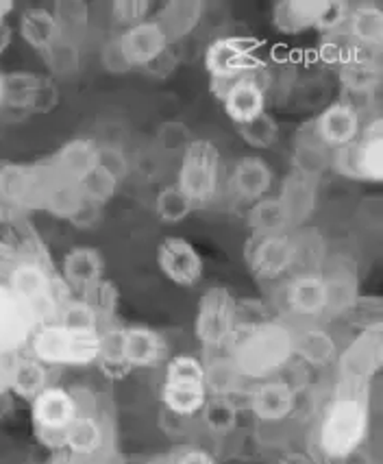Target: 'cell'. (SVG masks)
<instances>
[{"label":"cell","instance_id":"17","mask_svg":"<svg viewBox=\"0 0 383 464\" xmlns=\"http://www.w3.org/2000/svg\"><path fill=\"white\" fill-rule=\"evenodd\" d=\"M159 271L170 284L194 288L201 284L205 264L201 253L183 236H166L158 246Z\"/></svg>","mask_w":383,"mask_h":464},{"label":"cell","instance_id":"7","mask_svg":"<svg viewBox=\"0 0 383 464\" xmlns=\"http://www.w3.org/2000/svg\"><path fill=\"white\" fill-rule=\"evenodd\" d=\"M161 401L175 417L190 419L203 412L209 401L205 362L190 353L168 358L161 384Z\"/></svg>","mask_w":383,"mask_h":464},{"label":"cell","instance_id":"16","mask_svg":"<svg viewBox=\"0 0 383 464\" xmlns=\"http://www.w3.org/2000/svg\"><path fill=\"white\" fill-rule=\"evenodd\" d=\"M361 127H364L361 111L358 110V105L349 99L336 101L331 102V105H327L314 121H310L305 125L307 131H310L327 150H331V153L353 144L355 140L359 138Z\"/></svg>","mask_w":383,"mask_h":464},{"label":"cell","instance_id":"33","mask_svg":"<svg viewBox=\"0 0 383 464\" xmlns=\"http://www.w3.org/2000/svg\"><path fill=\"white\" fill-rule=\"evenodd\" d=\"M338 344L327 329L318 323H305V327H294V355L303 358L314 366H327L336 362Z\"/></svg>","mask_w":383,"mask_h":464},{"label":"cell","instance_id":"36","mask_svg":"<svg viewBox=\"0 0 383 464\" xmlns=\"http://www.w3.org/2000/svg\"><path fill=\"white\" fill-rule=\"evenodd\" d=\"M48 386H51L48 384V366L35 360L34 355H20L18 364H15L12 392L26 401H34Z\"/></svg>","mask_w":383,"mask_h":464},{"label":"cell","instance_id":"51","mask_svg":"<svg viewBox=\"0 0 383 464\" xmlns=\"http://www.w3.org/2000/svg\"><path fill=\"white\" fill-rule=\"evenodd\" d=\"M192 140L194 138L190 136V131H187V127L179 121L166 122V125L159 129V142L166 150H181L183 153V149H186Z\"/></svg>","mask_w":383,"mask_h":464},{"label":"cell","instance_id":"44","mask_svg":"<svg viewBox=\"0 0 383 464\" xmlns=\"http://www.w3.org/2000/svg\"><path fill=\"white\" fill-rule=\"evenodd\" d=\"M79 188L88 201L101 205L102 208V205H107L113 197H116L118 188H120V181H118L110 170H105L99 164V169L91 172L88 179L81 181Z\"/></svg>","mask_w":383,"mask_h":464},{"label":"cell","instance_id":"10","mask_svg":"<svg viewBox=\"0 0 383 464\" xmlns=\"http://www.w3.org/2000/svg\"><path fill=\"white\" fill-rule=\"evenodd\" d=\"M260 42L244 35L215 37L205 48L203 66L215 88H225L231 81L260 72Z\"/></svg>","mask_w":383,"mask_h":464},{"label":"cell","instance_id":"60","mask_svg":"<svg viewBox=\"0 0 383 464\" xmlns=\"http://www.w3.org/2000/svg\"><path fill=\"white\" fill-rule=\"evenodd\" d=\"M0 107H5V72H0Z\"/></svg>","mask_w":383,"mask_h":464},{"label":"cell","instance_id":"13","mask_svg":"<svg viewBox=\"0 0 383 464\" xmlns=\"http://www.w3.org/2000/svg\"><path fill=\"white\" fill-rule=\"evenodd\" d=\"M338 382L370 386L383 366V323L359 329L338 353Z\"/></svg>","mask_w":383,"mask_h":464},{"label":"cell","instance_id":"62","mask_svg":"<svg viewBox=\"0 0 383 464\" xmlns=\"http://www.w3.org/2000/svg\"><path fill=\"white\" fill-rule=\"evenodd\" d=\"M0 166H3V164H0Z\"/></svg>","mask_w":383,"mask_h":464},{"label":"cell","instance_id":"34","mask_svg":"<svg viewBox=\"0 0 383 464\" xmlns=\"http://www.w3.org/2000/svg\"><path fill=\"white\" fill-rule=\"evenodd\" d=\"M20 37L29 44L34 51L46 53L55 42L62 37L55 15L46 7H29L20 15Z\"/></svg>","mask_w":383,"mask_h":464},{"label":"cell","instance_id":"32","mask_svg":"<svg viewBox=\"0 0 383 464\" xmlns=\"http://www.w3.org/2000/svg\"><path fill=\"white\" fill-rule=\"evenodd\" d=\"M322 275H325L329 288V318L347 314L359 299L355 268L347 262H331Z\"/></svg>","mask_w":383,"mask_h":464},{"label":"cell","instance_id":"23","mask_svg":"<svg viewBox=\"0 0 383 464\" xmlns=\"http://www.w3.org/2000/svg\"><path fill=\"white\" fill-rule=\"evenodd\" d=\"M118 40H120L133 68H153L155 63L166 57L170 46L168 37L161 31L159 23L153 15L144 20L142 24L120 31Z\"/></svg>","mask_w":383,"mask_h":464},{"label":"cell","instance_id":"41","mask_svg":"<svg viewBox=\"0 0 383 464\" xmlns=\"http://www.w3.org/2000/svg\"><path fill=\"white\" fill-rule=\"evenodd\" d=\"M53 15H55L59 29L66 37H72L77 40V35L83 29H88L90 20H91V12L85 3L81 0H59V3L53 5Z\"/></svg>","mask_w":383,"mask_h":464},{"label":"cell","instance_id":"30","mask_svg":"<svg viewBox=\"0 0 383 464\" xmlns=\"http://www.w3.org/2000/svg\"><path fill=\"white\" fill-rule=\"evenodd\" d=\"M322 0H283L273 5V26L283 35H301L314 31Z\"/></svg>","mask_w":383,"mask_h":464},{"label":"cell","instance_id":"35","mask_svg":"<svg viewBox=\"0 0 383 464\" xmlns=\"http://www.w3.org/2000/svg\"><path fill=\"white\" fill-rule=\"evenodd\" d=\"M246 223L251 227V236H277L288 234L290 227L277 197H266L248 208Z\"/></svg>","mask_w":383,"mask_h":464},{"label":"cell","instance_id":"58","mask_svg":"<svg viewBox=\"0 0 383 464\" xmlns=\"http://www.w3.org/2000/svg\"><path fill=\"white\" fill-rule=\"evenodd\" d=\"M15 12V5L12 0H0V23H7V18Z\"/></svg>","mask_w":383,"mask_h":464},{"label":"cell","instance_id":"8","mask_svg":"<svg viewBox=\"0 0 383 464\" xmlns=\"http://www.w3.org/2000/svg\"><path fill=\"white\" fill-rule=\"evenodd\" d=\"M223 181V158L212 140L194 138L181 153L175 186L194 208L209 205L218 197Z\"/></svg>","mask_w":383,"mask_h":464},{"label":"cell","instance_id":"9","mask_svg":"<svg viewBox=\"0 0 383 464\" xmlns=\"http://www.w3.org/2000/svg\"><path fill=\"white\" fill-rule=\"evenodd\" d=\"M240 325V305L225 285H212L198 301L194 316V334L196 340L209 352H220L229 347L235 329Z\"/></svg>","mask_w":383,"mask_h":464},{"label":"cell","instance_id":"53","mask_svg":"<svg viewBox=\"0 0 383 464\" xmlns=\"http://www.w3.org/2000/svg\"><path fill=\"white\" fill-rule=\"evenodd\" d=\"M101 166L110 170L118 181H124L131 172V164H129L127 153L118 147H101Z\"/></svg>","mask_w":383,"mask_h":464},{"label":"cell","instance_id":"47","mask_svg":"<svg viewBox=\"0 0 383 464\" xmlns=\"http://www.w3.org/2000/svg\"><path fill=\"white\" fill-rule=\"evenodd\" d=\"M83 299L99 312L101 318H111L118 310V301H120V293H118L116 284H111L110 279H102L101 284H96L88 295H83Z\"/></svg>","mask_w":383,"mask_h":464},{"label":"cell","instance_id":"21","mask_svg":"<svg viewBox=\"0 0 383 464\" xmlns=\"http://www.w3.org/2000/svg\"><path fill=\"white\" fill-rule=\"evenodd\" d=\"M274 186V170L271 169L262 155H244L235 161L229 175V190L237 201L246 203L251 208L253 203L271 197Z\"/></svg>","mask_w":383,"mask_h":464},{"label":"cell","instance_id":"12","mask_svg":"<svg viewBox=\"0 0 383 464\" xmlns=\"http://www.w3.org/2000/svg\"><path fill=\"white\" fill-rule=\"evenodd\" d=\"M79 417V401L72 391L62 386H48L31 401V419L40 442L51 450H62L66 434Z\"/></svg>","mask_w":383,"mask_h":464},{"label":"cell","instance_id":"59","mask_svg":"<svg viewBox=\"0 0 383 464\" xmlns=\"http://www.w3.org/2000/svg\"><path fill=\"white\" fill-rule=\"evenodd\" d=\"M51 464H79V458H72V456H62V458H57V460H53Z\"/></svg>","mask_w":383,"mask_h":464},{"label":"cell","instance_id":"27","mask_svg":"<svg viewBox=\"0 0 383 464\" xmlns=\"http://www.w3.org/2000/svg\"><path fill=\"white\" fill-rule=\"evenodd\" d=\"M48 161L62 179L81 183L99 169L101 147L90 138H74L68 140L55 155H51Z\"/></svg>","mask_w":383,"mask_h":464},{"label":"cell","instance_id":"15","mask_svg":"<svg viewBox=\"0 0 383 464\" xmlns=\"http://www.w3.org/2000/svg\"><path fill=\"white\" fill-rule=\"evenodd\" d=\"M282 299L288 314L299 323L329 318V288L322 271H301L285 279Z\"/></svg>","mask_w":383,"mask_h":464},{"label":"cell","instance_id":"61","mask_svg":"<svg viewBox=\"0 0 383 464\" xmlns=\"http://www.w3.org/2000/svg\"><path fill=\"white\" fill-rule=\"evenodd\" d=\"M285 464H314V462H307V460H301V458H292V460H290V462H285Z\"/></svg>","mask_w":383,"mask_h":464},{"label":"cell","instance_id":"55","mask_svg":"<svg viewBox=\"0 0 383 464\" xmlns=\"http://www.w3.org/2000/svg\"><path fill=\"white\" fill-rule=\"evenodd\" d=\"M18 358L20 353H0V395L12 391Z\"/></svg>","mask_w":383,"mask_h":464},{"label":"cell","instance_id":"1","mask_svg":"<svg viewBox=\"0 0 383 464\" xmlns=\"http://www.w3.org/2000/svg\"><path fill=\"white\" fill-rule=\"evenodd\" d=\"M370 423V386L338 382L318 420V451L327 462L349 460L369 440Z\"/></svg>","mask_w":383,"mask_h":464},{"label":"cell","instance_id":"24","mask_svg":"<svg viewBox=\"0 0 383 464\" xmlns=\"http://www.w3.org/2000/svg\"><path fill=\"white\" fill-rule=\"evenodd\" d=\"M338 79L342 88L350 96H359V99H369L381 88V63L379 53L364 51L350 44L347 59L338 66Z\"/></svg>","mask_w":383,"mask_h":464},{"label":"cell","instance_id":"2","mask_svg":"<svg viewBox=\"0 0 383 464\" xmlns=\"http://www.w3.org/2000/svg\"><path fill=\"white\" fill-rule=\"evenodd\" d=\"M294 358V327L282 321L240 323L229 343V360L242 380H271Z\"/></svg>","mask_w":383,"mask_h":464},{"label":"cell","instance_id":"14","mask_svg":"<svg viewBox=\"0 0 383 464\" xmlns=\"http://www.w3.org/2000/svg\"><path fill=\"white\" fill-rule=\"evenodd\" d=\"M301 245L292 231L277 236H251L244 260L257 279H283L299 264Z\"/></svg>","mask_w":383,"mask_h":464},{"label":"cell","instance_id":"19","mask_svg":"<svg viewBox=\"0 0 383 464\" xmlns=\"http://www.w3.org/2000/svg\"><path fill=\"white\" fill-rule=\"evenodd\" d=\"M220 101H223V110L235 127L246 125L253 118L262 116L268 105L266 85L260 79V74L253 72L246 77L231 81L229 85L220 88Z\"/></svg>","mask_w":383,"mask_h":464},{"label":"cell","instance_id":"20","mask_svg":"<svg viewBox=\"0 0 383 464\" xmlns=\"http://www.w3.org/2000/svg\"><path fill=\"white\" fill-rule=\"evenodd\" d=\"M318 188L321 183L290 170L279 183L277 201L282 205L290 231L307 225L318 209Z\"/></svg>","mask_w":383,"mask_h":464},{"label":"cell","instance_id":"38","mask_svg":"<svg viewBox=\"0 0 383 464\" xmlns=\"http://www.w3.org/2000/svg\"><path fill=\"white\" fill-rule=\"evenodd\" d=\"M85 197L83 192H81L79 183H72V181H66L62 179V177H57L55 186L51 188V192H48V198H46V205H44V212L55 216V218H62V220H72V216L79 212V208L83 205Z\"/></svg>","mask_w":383,"mask_h":464},{"label":"cell","instance_id":"37","mask_svg":"<svg viewBox=\"0 0 383 464\" xmlns=\"http://www.w3.org/2000/svg\"><path fill=\"white\" fill-rule=\"evenodd\" d=\"M42 57H44L51 79H70L74 77L81 68L79 42L66 35L59 37L46 53H42Z\"/></svg>","mask_w":383,"mask_h":464},{"label":"cell","instance_id":"56","mask_svg":"<svg viewBox=\"0 0 383 464\" xmlns=\"http://www.w3.org/2000/svg\"><path fill=\"white\" fill-rule=\"evenodd\" d=\"M18 262H20V253L12 245V240L0 238V277L7 279L9 273L14 271V266Z\"/></svg>","mask_w":383,"mask_h":464},{"label":"cell","instance_id":"22","mask_svg":"<svg viewBox=\"0 0 383 464\" xmlns=\"http://www.w3.org/2000/svg\"><path fill=\"white\" fill-rule=\"evenodd\" d=\"M79 401V417L70 425L66 434H63L62 450L68 451V456L79 458V460H88L102 453L107 445V431L102 420L96 414L94 406H85V401L74 392Z\"/></svg>","mask_w":383,"mask_h":464},{"label":"cell","instance_id":"11","mask_svg":"<svg viewBox=\"0 0 383 464\" xmlns=\"http://www.w3.org/2000/svg\"><path fill=\"white\" fill-rule=\"evenodd\" d=\"M331 170L350 181H383V122L379 116L364 122L353 144L331 153Z\"/></svg>","mask_w":383,"mask_h":464},{"label":"cell","instance_id":"52","mask_svg":"<svg viewBox=\"0 0 383 464\" xmlns=\"http://www.w3.org/2000/svg\"><path fill=\"white\" fill-rule=\"evenodd\" d=\"M205 419H207V425H212L214 430H229L234 425L235 412L234 408L226 403V399H214V401H207L203 408Z\"/></svg>","mask_w":383,"mask_h":464},{"label":"cell","instance_id":"31","mask_svg":"<svg viewBox=\"0 0 383 464\" xmlns=\"http://www.w3.org/2000/svg\"><path fill=\"white\" fill-rule=\"evenodd\" d=\"M290 164H292L290 170L321 183L322 175H325L327 170H331V150L322 147V144L303 127L299 131V136L294 138Z\"/></svg>","mask_w":383,"mask_h":464},{"label":"cell","instance_id":"43","mask_svg":"<svg viewBox=\"0 0 383 464\" xmlns=\"http://www.w3.org/2000/svg\"><path fill=\"white\" fill-rule=\"evenodd\" d=\"M205 375H207V391L214 395H229L237 388V382H242L240 373L235 371L234 362L226 358H215L212 364H205Z\"/></svg>","mask_w":383,"mask_h":464},{"label":"cell","instance_id":"39","mask_svg":"<svg viewBox=\"0 0 383 464\" xmlns=\"http://www.w3.org/2000/svg\"><path fill=\"white\" fill-rule=\"evenodd\" d=\"M194 205L187 201L186 194H183L175 183L164 186L155 197V214L161 223L166 225H179L194 212Z\"/></svg>","mask_w":383,"mask_h":464},{"label":"cell","instance_id":"29","mask_svg":"<svg viewBox=\"0 0 383 464\" xmlns=\"http://www.w3.org/2000/svg\"><path fill=\"white\" fill-rule=\"evenodd\" d=\"M207 5L201 0H170L158 9V20L161 31L168 37V44H179L187 35H192L203 23V15Z\"/></svg>","mask_w":383,"mask_h":464},{"label":"cell","instance_id":"57","mask_svg":"<svg viewBox=\"0 0 383 464\" xmlns=\"http://www.w3.org/2000/svg\"><path fill=\"white\" fill-rule=\"evenodd\" d=\"M12 40H14L12 26L7 23H0V57L5 55V51H7L9 44H12Z\"/></svg>","mask_w":383,"mask_h":464},{"label":"cell","instance_id":"42","mask_svg":"<svg viewBox=\"0 0 383 464\" xmlns=\"http://www.w3.org/2000/svg\"><path fill=\"white\" fill-rule=\"evenodd\" d=\"M235 129H237V136L255 150L271 149L279 138V122L274 121L268 111H263L262 116L253 118L251 122H246V125H240Z\"/></svg>","mask_w":383,"mask_h":464},{"label":"cell","instance_id":"6","mask_svg":"<svg viewBox=\"0 0 383 464\" xmlns=\"http://www.w3.org/2000/svg\"><path fill=\"white\" fill-rule=\"evenodd\" d=\"M7 285L29 307L37 327L55 323L59 307L68 296H72L63 279L55 275V268L34 260H20L15 264L7 277Z\"/></svg>","mask_w":383,"mask_h":464},{"label":"cell","instance_id":"28","mask_svg":"<svg viewBox=\"0 0 383 464\" xmlns=\"http://www.w3.org/2000/svg\"><path fill=\"white\" fill-rule=\"evenodd\" d=\"M344 31L353 46L379 53L383 46V9L372 0L350 5Z\"/></svg>","mask_w":383,"mask_h":464},{"label":"cell","instance_id":"26","mask_svg":"<svg viewBox=\"0 0 383 464\" xmlns=\"http://www.w3.org/2000/svg\"><path fill=\"white\" fill-rule=\"evenodd\" d=\"M62 279L70 293L88 295L96 284L105 279V257L94 246H77L68 251L62 262Z\"/></svg>","mask_w":383,"mask_h":464},{"label":"cell","instance_id":"49","mask_svg":"<svg viewBox=\"0 0 383 464\" xmlns=\"http://www.w3.org/2000/svg\"><path fill=\"white\" fill-rule=\"evenodd\" d=\"M101 66L105 72H110V74H129L131 70H136L131 66V62H129L127 53H124L118 35L111 37V40H107V44H102Z\"/></svg>","mask_w":383,"mask_h":464},{"label":"cell","instance_id":"25","mask_svg":"<svg viewBox=\"0 0 383 464\" xmlns=\"http://www.w3.org/2000/svg\"><path fill=\"white\" fill-rule=\"evenodd\" d=\"M248 406L262 423H282L292 417L296 410V391L282 377L262 380L253 386L251 395H248Z\"/></svg>","mask_w":383,"mask_h":464},{"label":"cell","instance_id":"50","mask_svg":"<svg viewBox=\"0 0 383 464\" xmlns=\"http://www.w3.org/2000/svg\"><path fill=\"white\" fill-rule=\"evenodd\" d=\"M57 102H59V90H57L55 79L42 77L40 85H37V90L34 94V101H31V105H29V111L48 113V111L55 110Z\"/></svg>","mask_w":383,"mask_h":464},{"label":"cell","instance_id":"4","mask_svg":"<svg viewBox=\"0 0 383 464\" xmlns=\"http://www.w3.org/2000/svg\"><path fill=\"white\" fill-rule=\"evenodd\" d=\"M102 369H155L168 362V343L158 329L147 325L101 329Z\"/></svg>","mask_w":383,"mask_h":464},{"label":"cell","instance_id":"3","mask_svg":"<svg viewBox=\"0 0 383 464\" xmlns=\"http://www.w3.org/2000/svg\"><path fill=\"white\" fill-rule=\"evenodd\" d=\"M57 172L51 161L0 166V223L12 227L34 212H44Z\"/></svg>","mask_w":383,"mask_h":464},{"label":"cell","instance_id":"5","mask_svg":"<svg viewBox=\"0 0 383 464\" xmlns=\"http://www.w3.org/2000/svg\"><path fill=\"white\" fill-rule=\"evenodd\" d=\"M29 347L31 355L46 366H88L101 360L102 336L99 329L48 323L35 329Z\"/></svg>","mask_w":383,"mask_h":464},{"label":"cell","instance_id":"54","mask_svg":"<svg viewBox=\"0 0 383 464\" xmlns=\"http://www.w3.org/2000/svg\"><path fill=\"white\" fill-rule=\"evenodd\" d=\"M101 209H102L101 205L91 203V201H88V198H85L83 205L79 208V212L72 216V220H70V223L77 227V229H83V231L94 229V227L99 225V220H101Z\"/></svg>","mask_w":383,"mask_h":464},{"label":"cell","instance_id":"18","mask_svg":"<svg viewBox=\"0 0 383 464\" xmlns=\"http://www.w3.org/2000/svg\"><path fill=\"white\" fill-rule=\"evenodd\" d=\"M35 329L37 323L29 307L7 282H0V353H20L31 343Z\"/></svg>","mask_w":383,"mask_h":464},{"label":"cell","instance_id":"40","mask_svg":"<svg viewBox=\"0 0 383 464\" xmlns=\"http://www.w3.org/2000/svg\"><path fill=\"white\" fill-rule=\"evenodd\" d=\"M42 77L35 72H5V105L29 111L31 101Z\"/></svg>","mask_w":383,"mask_h":464},{"label":"cell","instance_id":"46","mask_svg":"<svg viewBox=\"0 0 383 464\" xmlns=\"http://www.w3.org/2000/svg\"><path fill=\"white\" fill-rule=\"evenodd\" d=\"M349 9L350 5L344 3V0H322V9L318 14L314 31L325 37L342 34L349 18Z\"/></svg>","mask_w":383,"mask_h":464},{"label":"cell","instance_id":"45","mask_svg":"<svg viewBox=\"0 0 383 464\" xmlns=\"http://www.w3.org/2000/svg\"><path fill=\"white\" fill-rule=\"evenodd\" d=\"M153 9L155 5L148 3V0H116L110 7L111 23L120 31H127L148 20Z\"/></svg>","mask_w":383,"mask_h":464},{"label":"cell","instance_id":"48","mask_svg":"<svg viewBox=\"0 0 383 464\" xmlns=\"http://www.w3.org/2000/svg\"><path fill=\"white\" fill-rule=\"evenodd\" d=\"M150 464H218L207 450L196 445H179L164 456L155 458Z\"/></svg>","mask_w":383,"mask_h":464}]
</instances>
